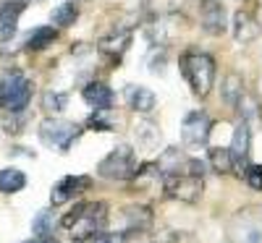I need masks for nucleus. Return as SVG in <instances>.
<instances>
[{
	"mask_svg": "<svg viewBox=\"0 0 262 243\" xmlns=\"http://www.w3.org/2000/svg\"><path fill=\"white\" fill-rule=\"evenodd\" d=\"M244 181L252 191H262V165H247Z\"/></svg>",
	"mask_w": 262,
	"mask_h": 243,
	"instance_id": "nucleus-23",
	"label": "nucleus"
},
{
	"mask_svg": "<svg viewBox=\"0 0 262 243\" xmlns=\"http://www.w3.org/2000/svg\"><path fill=\"white\" fill-rule=\"evenodd\" d=\"M128 102H131V107H134L137 113H149V110L158 105V97H155L152 89H147V86H134Z\"/></svg>",
	"mask_w": 262,
	"mask_h": 243,
	"instance_id": "nucleus-19",
	"label": "nucleus"
},
{
	"mask_svg": "<svg viewBox=\"0 0 262 243\" xmlns=\"http://www.w3.org/2000/svg\"><path fill=\"white\" fill-rule=\"evenodd\" d=\"M32 102V81L21 71H8L0 79V107L8 113H21Z\"/></svg>",
	"mask_w": 262,
	"mask_h": 243,
	"instance_id": "nucleus-2",
	"label": "nucleus"
},
{
	"mask_svg": "<svg viewBox=\"0 0 262 243\" xmlns=\"http://www.w3.org/2000/svg\"><path fill=\"white\" fill-rule=\"evenodd\" d=\"M223 97L228 105H242L244 100V86H242V79L236 74H228L226 81H223Z\"/></svg>",
	"mask_w": 262,
	"mask_h": 243,
	"instance_id": "nucleus-21",
	"label": "nucleus"
},
{
	"mask_svg": "<svg viewBox=\"0 0 262 243\" xmlns=\"http://www.w3.org/2000/svg\"><path fill=\"white\" fill-rule=\"evenodd\" d=\"M55 39H58V29H55V27H37V29H32L29 37H27V50H29V53H39V50L50 47Z\"/></svg>",
	"mask_w": 262,
	"mask_h": 243,
	"instance_id": "nucleus-15",
	"label": "nucleus"
},
{
	"mask_svg": "<svg viewBox=\"0 0 262 243\" xmlns=\"http://www.w3.org/2000/svg\"><path fill=\"white\" fill-rule=\"evenodd\" d=\"M53 223H55L53 212H50V209H42V212H37V217L32 220V233H34L37 238H48V235L53 233Z\"/></svg>",
	"mask_w": 262,
	"mask_h": 243,
	"instance_id": "nucleus-22",
	"label": "nucleus"
},
{
	"mask_svg": "<svg viewBox=\"0 0 262 243\" xmlns=\"http://www.w3.org/2000/svg\"><path fill=\"white\" fill-rule=\"evenodd\" d=\"M210 167H212L217 175L233 173V170H236V160H233L231 149H226V147H212V149H210Z\"/></svg>",
	"mask_w": 262,
	"mask_h": 243,
	"instance_id": "nucleus-16",
	"label": "nucleus"
},
{
	"mask_svg": "<svg viewBox=\"0 0 262 243\" xmlns=\"http://www.w3.org/2000/svg\"><path fill=\"white\" fill-rule=\"evenodd\" d=\"M90 186H92V178H90V175H66V178H60V181L53 186L50 202H53V207L66 204V202H74V196L84 193Z\"/></svg>",
	"mask_w": 262,
	"mask_h": 243,
	"instance_id": "nucleus-10",
	"label": "nucleus"
},
{
	"mask_svg": "<svg viewBox=\"0 0 262 243\" xmlns=\"http://www.w3.org/2000/svg\"><path fill=\"white\" fill-rule=\"evenodd\" d=\"M27 243H37V240H27Z\"/></svg>",
	"mask_w": 262,
	"mask_h": 243,
	"instance_id": "nucleus-28",
	"label": "nucleus"
},
{
	"mask_svg": "<svg viewBox=\"0 0 262 243\" xmlns=\"http://www.w3.org/2000/svg\"><path fill=\"white\" fill-rule=\"evenodd\" d=\"M79 134H81V128L76 123L60 120V118H48L39 126V139L58 152H69L74 147V141L79 139Z\"/></svg>",
	"mask_w": 262,
	"mask_h": 243,
	"instance_id": "nucleus-5",
	"label": "nucleus"
},
{
	"mask_svg": "<svg viewBox=\"0 0 262 243\" xmlns=\"http://www.w3.org/2000/svg\"><path fill=\"white\" fill-rule=\"evenodd\" d=\"M37 243H58V240H55V238H50V235H48V238H42V240H37Z\"/></svg>",
	"mask_w": 262,
	"mask_h": 243,
	"instance_id": "nucleus-27",
	"label": "nucleus"
},
{
	"mask_svg": "<svg viewBox=\"0 0 262 243\" xmlns=\"http://www.w3.org/2000/svg\"><path fill=\"white\" fill-rule=\"evenodd\" d=\"M137 154L128 144H118L107 157L97 165V173L107 181H128L137 173Z\"/></svg>",
	"mask_w": 262,
	"mask_h": 243,
	"instance_id": "nucleus-3",
	"label": "nucleus"
},
{
	"mask_svg": "<svg viewBox=\"0 0 262 243\" xmlns=\"http://www.w3.org/2000/svg\"><path fill=\"white\" fill-rule=\"evenodd\" d=\"M81 212H84V202H81V204H76V209H71L69 214H66V217L60 220V225H63L66 230H71V228H74V223L79 220V214H81Z\"/></svg>",
	"mask_w": 262,
	"mask_h": 243,
	"instance_id": "nucleus-25",
	"label": "nucleus"
},
{
	"mask_svg": "<svg viewBox=\"0 0 262 243\" xmlns=\"http://www.w3.org/2000/svg\"><path fill=\"white\" fill-rule=\"evenodd\" d=\"M200 24L207 34L221 37L228 29V13L221 0H200Z\"/></svg>",
	"mask_w": 262,
	"mask_h": 243,
	"instance_id": "nucleus-9",
	"label": "nucleus"
},
{
	"mask_svg": "<svg viewBox=\"0 0 262 243\" xmlns=\"http://www.w3.org/2000/svg\"><path fill=\"white\" fill-rule=\"evenodd\" d=\"M179 65H181V74H184L186 84L191 86L194 97L205 100L215 86V60H212V55L200 53V50H186L181 55Z\"/></svg>",
	"mask_w": 262,
	"mask_h": 243,
	"instance_id": "nucleus-1",
	"label": "nucleus"
},
{
	"mask_svg": "<svg viewBox=\"0 0 262 243\" xmlns=\"http://www.w3.org/2000/svg\"><path fill=\"white\" fill-rule=\"evenodd\" d=\"M42 105H45V110H53V113H60V110L66 107V94L48 92V94H45V100H42Z\"/></svg>",
	"mask_w": 262,
	"mask_h": 243,
	"instance_id": "nucleus-24",
	"label": "nucleus"
},
{
	"mask_svg": "<svg viewBox=\"0 0 262 243\" xmlns=\"http://www.w3.org/2000/svg\"><path fill=\"white\" fill-rule=\"evenodd\" d=\"M50 18H53V27H55V29L74 27V24H76V18H79V8L69 0V3H63V6H55L53 13H50Z\"/></svg>",
	"mask_w": 262,
	"mask_h": 243,
	"instance_id": "nucleus-18",
	"label": "nucleus"
},
{
	"mask_svg": "<svg viewBox=\"0 0 262 243\" xmlns=\"http://www.w3.org/2000/svg\"><path fill=\"white\" fill-rule=\"evenodd\" d=\"M212 120L202 110H191V113L181 120V144L189 149H202L210 139Z\"/></svg>",
	"mask_w": 262,
	"mask_h": 243,
	"instance_id": "nucleus-7",
	"label": "nucleus"
},
{
	"mask_svg": "<svg viewBox=\"0 0 262 243\" xmlns=\"http://www.w3.org/2000/svg\"><path fill=\"white\" fill-rule=\"evenodd\" d=\"M105 223H107V204L105 202H92V204H84V212L74 223L71 233H74L76 240H90L105 228Z\"/></svg>",
	"mask_w": 262,
	"mask_h": 243,
	"instance_id": "nucleus-6",
	"label": "nucleus"
},
{
	"mask_svg": "<svg viewBox=\"0 0 262 243\" xmlns=\"http://www.w3.org/2000/svg\"><path fill=\"white\" fill-rule=\"evenodd\" d=\"M128 42H131V34H128V32L111 34V37H102V39H100V50H102L105 55H116V58H121L123 50L128 47Z\"/></svg>",
	"mask_w": 262,
	"mask_h": 243,
	"instance_id": "nucleus-20",
	"label": "nucleus"
},
{
	"mask_svg": "<svg viewBox=\"0 0 262 243\" xmlns=\"http://www.w3.org/2000/svg\"><path fill=\"white\" fill-rule=\"evenodd\" d=\"M249 147H252V139H249V126L242 123L236 128V134H233V144H231V154H233V160L236 165H247L249 160Z\"/></svg>",
	"mask_w": 262,
	"mask_h": 243,
	"instance_id": "nucleus-14",
	"label": "nucleus"
},
{
	"mask_svg": "<svg viewBox=\"0 0 262 243\" xmlns=\"http://www.w3.org/2000/svg\"><path fill=\"white\" fill-rule=\"evenodd\" d=\"M71 3H76V0H71Z\"/></svg>",
	"mask_w": 262,
	"mask_h": 243,
	"instance_id": "nucleus-30",
	"label": "nucleus"
},
{
	"mask_svg": "<svg viewBox=\"0 0 262 243\" xmlns=\"http://www.w3.org/2000/svg\"><path fill=\"white\" fill-rule=\"evenodd\" d=\"M90 243H121V235H116V233H97L95 238H90Z\"/></svg>",
	"mask_w": 262,
	"mask_h": 243,
	"instance_id": "nucleus-26",
	"label": "nucleus"
},
{
	"mask_svg": "<svg viewBox=\"0 0 262 243\" xmlns=\"http://www.w3.org/2000/svg\"><path fill=\"white\" fill-rule=\"evenodd\" d=\"M81 97H84V102H86V105L95 107V110H111V107H113V102H116L113 89H111V86H107L105 81H90V84L84 86Z\"/></svg>",
	"mask_w": 262,
	"mask_h": 243,
	"instance_id": "nucleus-11",
	"label": "nucleus"
},
{
	"mask_svg": "<svg viewBox=\"0 0 262 243\" xmlns=\"http://www.w3.org/2000/svg\"><path fill=\"white\" fill-rule=\"evenodd\" d=\"M24 186H27V175L21 173L18 167L0 170V191L3 193H18Z\"/></svg>",
	"mask_w": 262,
	"mask_h": 243,
	"instance_id": "nucleus-17",
	"label": "nucleus"
},
{
	"mask_svg": "<svg viewBox=\"0 0 262 243\" xmlns=\"http://www.w3.org/2000/svg\"><path fill=\"white\" fill-rule=\"evenodd\" d=\"M233 34H236V42L249 45V42H254L259 37V21L249 11H238L233 16Z\"/></svg>",
	"mask_w": 262,
	"mask_h": 243,
	"instance_id": "nucleus-12",
	"label": "nucleus"
},
{
	"mask_svg": "<svg viewBox=\"0 0 262 243\" xmlns=\"http://www.w3.org/2000/svg\"><path fill=\"white\" fill-rule=\"evenodd\" d=\"M205 188V181L200 173H176V175H163V191L173 202H186L194 204Z\"/></svg>",
	"mask_w": 262,
	"mask_h": 243,
	"instance_id": "nucleus-4",
	"label": "nucleus"
},
{
	"mask_svg": "<svg viewBox=\"0 0 262 243\" xmlns=\"http://www.w3.org/2000/svg\"><path fill=\"white\" fill-rule=\"evenodd\" d=\"M0 3H8V0H0Z\"/></svg>",
	"mask_w": 262,
	"mask_h": 243,
	"instance_id": "nucleus-29",
	"label": "nucleus"
},
{
	"mask_svg": "<svg viewBox=\"0 0 262 243\" xmlns=\"http://www.w3.org/2000/svg\"><path fill=\"white\" fill-rule=\"evenodd\" d=\"M24 8H27L24 0H8V3L0 6V32H3V39L13 37L16 24H18L21 13H24Z\"/></svg>",
	"mask_w": 262,
	"mask_h": 243,
	"instance_id": "nucleus-13",
	"label": "nucleus"
},
{
	"mask_svg": "<svg viewBox=\"0 0 262 243\" xmlns=\"http://www.w3.org/2000/svg\"><path fill=\"white\" fill-rule=\"evenodd\" d=\"M155 167L160 170V175H176V173H200V175H202V173H205L202 162L186 157L179 147H168L160 157H158V165H155Z\"/></svg>",
	"mask_w": 262,
	"mask_h": 243,
	"instance_id": "nucleus-8",
	"label": "nucleus"
}]
</instances>
